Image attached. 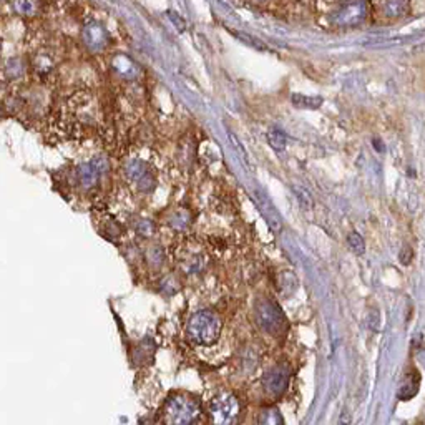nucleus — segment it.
<instances>
[{
	"mask_svg": "<svg viewBox=\"0 0 425 425\" xmlns=\"http://www.w3.org/2000/svg\"><path fill=\"white\" fill-rule=\"evenodd\" d=\"M221 317L212 311H199L188 321V339L196 345H212L221 336Z\"/></svg>",
	"mask_w": 425,
	"mask_h": 425,
	"instance_id": "nucleus-1",
	"label": "nucleus"
},
{
	"mask_svg": "<svg viewBox=\"0 0 425 425\" xmlns=\"http://www.w3.org/2000/svg\"><path fill=\"white\" fill-rule=\"evenodd\" d=\"M202 419V407L195 399L188 396H173L167 400L163 407V420L165 424H195Z\"/></svg>",
	"mask_w": 425,
	"mask_h": 425,
	"instance_id": "nucleus-2",
	"label": "nucleus"
},
{
	"mask_svg": "<svg viewBox=\"0 0 425 425\" xmlns=\"http://www.w3.org/2000/svg\"><path fill=\"white\" fill-rule=\"evenodd\" d=\"M367 15V0H341L330 10L329 22L339 29H352L364 23Z\"/></svg>",
	"mask_w": 425,
	"mask_h": 425,
	"instance_id": "nucleus-3",
	"label": "nucleus"
},
{
	"mask_svg": "<svg viewBox=\"0 0 425 425\" xmlns=\"http://www.w3.org/2000/svg\"><path fill=\"white\" fill-rule=\"evenodd\" d=\"M256 322L259 324L265 332L271 334V336L279 337L286 332V317L281 313V309L274 304L273 301H267V299H261V301L256 304Z\"/></svg>",
	"mask_w": 425,
	"mask_h": 425,
	"instance_id": "nucleus-4",
	"label": "nucleus"
},
{
	"mask_svg": "<svg viewBox=\"0 0 425 425\" xmlns=\"http://www.w3.org/2000/svg\"><path fill=\"white\" fill-rule=\"evenodd\" d=\"M241 412V405L231 392H221L210 402V417L215 424H233Z\"/></svg>",
	"mask_w": 425,
	"mask_h": 425,
	"instance_id": "nucleus-5",
	"label": "nucleus"
},
{
	"mask_svg": "<svg viewBox=\"0 0 425 425\" xmlns=\"http://www.w3.org/2000/svg\"><path fill=\"white\" fill-rule=\"evenodd\" d=\"M82 38H84V43L92 52H101L110 43L108 30L105 29L104 23L97 21H90L85 23L84 30H82Z\"/></svg>",
	"mask_w": 425,
	"mask_h": 425,
	"instance_id": "nucleus-6",
	"label": "nucleus"
},
{
	"mask_svg": "<svg viewBox=\"0 0 425 425\" xmlns=\"http://www.w3.org/2000/svg\"><path fill=\"white\" fill-rule=\"evenodd\" d=\"M287 382H289V369L279 365L266 374L263 379V387L269 396H281L287 389Z\"/></svg>",
	"mask_w": 425,
	"mask_h": 425,
	"instance_id": "nucleus-7",
	"label": "nucleus"
},
{
	"mask_svg": "<svg viewBox=\"0 0 425 425\" xmlns=\"http://www.w3.org/2000/svg\"><path fill=\"white\" fill-rule=\"evenodd\" d=\"M256 203H258L259 210H261V215L265 216L267 224H269L274 231L281 230L282 226L281 216H279L276 206H274L273 202L269 199V196H267L265 191L256 190Z\"/></svg>",
	"mask_w": 425,
	"mask_h": 425,
	"instance_id": "nucleus-8",
	"label": "nucleus"
},
{
	"mask_svg": "<svg viewBox=\"0 0 425 425\" xmlns=\"http://www.w3.org/2000/svg\"><path fill=\"white\" fill-rule=\"evenodd\" d=\"M106 168H108V165H106L104 160H95V161H92V163L84 165V167L80 168L82 184H84L85 188L93 186V184H95L98 181V178H100L101 173L106 170Z\"/></svg>",
	"mask_w": 425,
	"mask_h": 425,
	"instance_id": "nucleus-9",
	"label": "nucleus"
},
{
	"mask_svg": "<svg viewBox=\"0 0 425 425\" xmlns=\"http://www.w3.org/2000/svg\"><path fill=\"white\" fill-rule=\"evenodd\" d=\"M411 10V0H382L380 12L387 19H400Z\"/></svg>",
	"mask_w": 425,
	"mask_h": 425,
	"instance_id": "nucleus-10",
	"label": "nucleus"
},
{
	"mask_svg": "<svg viewBox=\"0 0 425 425\" xmlns=\"http://www.w3.org/2000/svg\"><path fill=\"white\" fill-rule=\"evenodd\" d=\"M112 69L115 70V73L121 78H132L135 77L136 73L135 62L123 53H118L112 58Z\"/></svg>",
	"mask_w": 425,
	"mask_h": 425,
	"instance_id": "nucleus-11",
	"label": "nucleus"
},
{
	"mask_svg": "<svg viewBox=\"0 0 425 425\" xmlns=\"http://www.w3.org/2000/svg\"><path fill=\"white\" fill-rule=\"evenodd\" d=\"M12 7L17 14L25 15V17H34L40 14V0H14Z\"/></svg>",
	"mask_w": 425,
	"mask_h": 425,
	"instance_id": "nucleus-12",
	"label": "nucleus"
},
{
	"mask_svg": "<svg viewBox=\"0 0 425 425\" xmlns=\"http://www.w3.org/2000/svg\"><path fill=\"white\" fill-rule=\"evenodd\" d=\"M125 175L128 176V180L132 183H143L147 180V165L141 163V161H130L125 167Z\"/></svg>",
	"mask_w": 425,
	"mask_h": 425,
	"instance_id": "nucleus-13",
	"label": "nucleus"
},
{
	"mask_svg": "<svg viewBox=\"0 0 425 425\" xmlns=\"http://www.w3.org/2000/svg\"><path fill=\"white\" fill-rule=\"evenodd\" d=\"M258 422L261 425H281L284 422L281 412L276 407H266L259 412Z\"/></svg>",
	"mask_w": 425,
	"mask_h": 425,
	"instance_id": "nucleus-14",
	"label": "nucleus"
},
{
	"mask_svg": "<svg viewBox=\"0 0 425 425\" xmlns=\"http://www.w3.org/2000/svg\"><path fill=\"white\" fill-rule=\"evenodd\" d=\"M267 141H269V147L276 153L284 151L286 135L279 128H271L269 132H267Z\"/></svg>",
	"mask_w": 425,
	"mask_h": 425,
	"instance_id": "nucleus-15",
	"label": "nucleus"
},
{
	"mask_svg": "<svg viewBox=\"0 0 425 425\" xmlns=\"http://www.w3.org/2000/svg\"><path fill=\"white\" fill-rule=\"evenodd\" d=\"M278 284H279V289H281L286 296H289V294H293L294 291L298 289V279L293 273L284 271V273H281V276H279Z\"/></svg>",
	"mask_w": 425,
	"mask_h": 425,
	"instance_id": "nucleus-16",
	"label": "nucleus"
},
{
	"mask_svg": "<svg viewBox=\"0 0 425 425\" xmlns=\"http://www.w3.org/2000/svg\"><path fill=\"white\" fill-rule=\"evenodd\" d=\"M291 101L294 105L299 106V108H319L322 105V98L319 97H304L301 93H296V95L291 97Z\"/></svg>",
	"mask_w": 425,
	"mask_h": 425,
	"instance_id": "nucleus-17",
	"label": "nucleus"
},
{
	"mask_svg": "<svg viewBox=\"0 0 425 425\" xmlns=\"http://www.w3.org/2000/svg\"><path fill=\"white\" fill-rule=\"evenodd\" d=\"M348 243H349V246H351V250L354 251V253H356V254H364L365 245H364V239H362L361 234H357V233L349 234Z\"/></svg>",
	"mask_w": 425,
	"mask_h": 425,
	"instance_id": "nucleus-18",
	"label": "nucleus"
},
{
	"mask_svg": "<svg viewBox=\"0 0 425 425\" xmlns=\"http://www.w3.org/2000/svg\"><path fill=\"white\" fill-rule=\"evenodd\" d=\"M168 15H170L171 22H175V23H176V27H178L180 30H184V29H186V21H183V19H181L180 15L176 14V12H168Z\"/></svg>",
	"mask_w": 425,
	"mask_h": 425,
	"instance_id": "nucleus-19",
	"label": "nucleus"
},
{
	"mask_svg": "<svg viewBox=\"0 0 425 425\" xmlns=\"http://www.w3.org/2000/svg\"><path fill=\"white\" fill-rule=\"evenodd\" d=\"M411 259H412L411 247H404V251H402V253H400V261H402V265L407 266L409 263H411Z\"/></svg>",
	"mask_w": 425,
	"mask_h": 425,
	"instance_id": "nucleus-20",
	"label": "nucleus"
},
{
	"mask_svg": "<svg viewBox=\"0 0 425 425\" xmlns=\"http://www.w3.org/2000/svg\"><path fill=\"white\" fill-rule=\"evenodd\" d=\"M261 2H265V0H261Z\"/></svg>",
	"mask_w": 425,
	"mask_h": 425,
	"instance_id": "nucleus-21",
	"label": "nucleus"
}]
</instances>
